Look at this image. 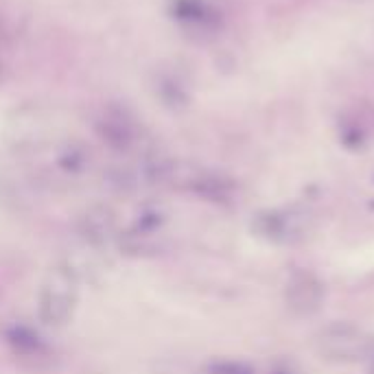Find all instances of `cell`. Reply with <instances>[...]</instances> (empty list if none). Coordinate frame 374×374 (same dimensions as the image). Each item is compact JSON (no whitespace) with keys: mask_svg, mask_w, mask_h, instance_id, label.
Listing matches in <instances>:
<instances>
[{"mask_svg":"<svg viewBox=\"0 0 374 374\" xmlns=\"http://www.w3.org/2000/svg\"><path fill=\"white\" fill-rule=\"evenodd\" d=\"M173 18L195 33H213L219 26V13L204 0H173Z\"/></svg>","mask_w":374,"mask_h":374,"instance_id":"obj_3","label":"cell"},{"mask_svg":"<svg viewBox=\"0 0 374 374\" xmlns=\"http://www.w3.org/2000/svg\"><path fill=\"white\" fill-rule=\"evenodd\" d=\"M7 339H9V343L13 346V350L20 352V355L33 357V355H42V352H44L42 339H40L33 331L24 328V326H13L11 331L7 333Z\"/></svg>","mask_w":374,"mask_h":374,"instance_id":"obj_7","label":"cell"},{"mask_svg":"<svg viewBox=\"0 0 374 374\" xmlns=\"http://www.w3.org/2000/svg\"><path fill=\"white\" fill-rule=\"evenodd\" d=\"M208 374H257V370L245 361L223 359V361H213L211 366H208Z\"/></svg>","mask_w":374,"mask_h":374,"instance_id":"obj_9","label":"cell"},{"mask_svg":"<svg viewBox=\"0 0 374 374\" xmlns=\"http://www.w3.org/2000/svg\"><path fill=\"white\" fill-rule=\"evenodd\" d=\"M320 341H322V352L333 355L337 359H352L364 348L361 335L350 326H335L331 331H326Z\"/></svg>","mask_w":374,"mask_h":374,"instance_id":"obj_5","label":"cell"},{"mask_svg":"<svg viewBox=\"0 0 374 374\" xmlns=\"http://www.w3.org/2000/svg\"><path fill=\"white\" fill-rule=\"evenodd\" d=\"M285 298L293 313H298V316H311L324 302V285L313 274L298 272L287 282Z\"/></svg>","mask_w":374,"mask_h":374,"instance_id":"obj_2","label":"cell"},{"mask_svg":"<svg viewBox=\"0 0 374 374\" xmlns=\"http://www.w3.org/2000/svg\"><path fill=\"white\" fill-rule=\"evenodd\" d=\"M190 188L195 193H200V195L208 197V200H215V202H223L232 195V184L228 182V179L213 175V173L195 175L190 182Z\"/></svg>","mask_w":374,"mask_h":374,"instance_id":"obj_6","label":"cell"},{"mask_svg":"<svg viewBox=\"0 0 374 374\" xmlns=\"http://www.w3.org/2000/svg\"><path fill=\"white\" fill-rule=\"evenodd\" d=\"M274 374H293V372H291L289 368H280V370H276Z\"/></svg>","mask_w":374,"mask_h":374,"instance_id":"obj_10","label":"cell"},{"mask_svg":"<svg viewBox=\"0 0 374 374\" xmlns=\"http://www.w3.org/2000/svg\"><path fill=\"white\" fill-rule=\"evenodd\" d=\"M257 230L265 236L282 238L287 234V217L278 213H267L257 219Z\"/></svg>","mask_w":374,"mask_h":374,"instance_id":"obj_8","label":"cell"},{"mask_svg":"<svg viewBox=\"0 0 374 374\" xmlns=\"http://www.w3.org/2000/svg\"><path fill=\"white\" fill-rule=\"evenodd\" d=\"M40 320L49 326H62L72 316V295L66 285H51L40 295Z\"/></svg>","mask_w":374,"mask_h":374,"instance_id":"obj_4","label":"cell"},{"mask_svg":"<svg viewBox=\"0 0 374 374\" xmlns=\"http://www.w3.org/2000/svg\"><path fill=\"white\" fill-rule=\"evenodd\" d=\"M97 133L103 143H108L116 152H129L138 143L140 127L125 108L121 106H106L97 116Z\"/></svg>","mask_w":374,"mask_h":374,"instance_id":"obj_1","label":"cell"}]
</instances>
